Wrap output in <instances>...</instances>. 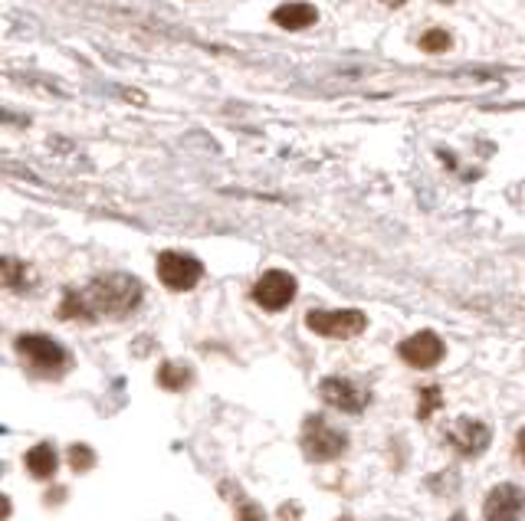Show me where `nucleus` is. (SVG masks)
Returning a JSON list of instances; mask_svg holds the SVG:
<instances>
[{"mask_svg": "<svg viewBox=\"0 0 525 521\" xmlns=\"http://www.w3.org/2000/svg\"><path fill=\"white\" fill-rule=\"evenodd\" d=\"M82 302L89 309V318H125L129 311H135V305L142 302V282L112 272V276H99L82 289Z\"/></svg>", "mask_w": 525, "mask_h": 521, "instance_id": "1", "label": "nucleus"}, {"mask_svg": "<svg viewBox=\"0 0 525 521\" xmlns=\"http://www.w3.org/2000/svg\"><path fill=\"white\" fill-rule=\"evenodd\" d=\"M303 450L309 459L329 462V459H338L348 450V440H345V433L329 426L322 417H309L303 426Z\"/></svg>", "mask_w": 525, "mask_h": 521, "instance_id": "2", "label": "nucleus"}, {"mask_svg": "<svg viewBox=\"0 0 525 521\" xmlns=\"http://www.w3.org/2000/svg\"><path fill=\"white\" fill-rule=\"evenodd\" d=\"M13 348H17V354L30 364L33 371H40V374H56L70 364L66 351H62L53 338H46V335H21Z\"/></svg>", "mask_w": 525, "mask_h": 521, "instance_id": "3", "label": "nucleus"}, {"mask_svg": "<svg viewBox=\"0 0 525 521\" xmlns=\"http://www.w3.org/2000/svg\"><path fill=\"white\" fill-rule=\"evenodd\" d=\"M305 325L315 331V335H325V338H354L362 335L368 318L364 311L358 309H342V311H309L305 315Z\"/></svg>", "mask_w": 525, "mask_h": 521, "instance_id": "4", "label": "nucleus"}, {"mask_svg": "<svg viewBox=\"0 0 525 521\" xmlns=\"http://www.w3.org/2000/svg\"><path fill=\"white\" fill-rule=\"evenodd\" d=\"M204 276V266L188 252H162L158 256V279L174 292L194 289Z\"/></svg>", "mask_w": 525, "mask_h": 521, "instance_id": "5", "label": "nucleus"}, {"mask_svg": "<svg viewBox=\"0 0 525 521\" xmlns=\"http://www.w3.org/2000/svg\"><path fill=\"white\" fill-rule=\"evenodd\" d=\"M293 295H296V279L283 269L262 272L260 282L253 285V299H256V305H262L266 311L286 309V305L293 302Z\"/></svg>", "mask_w": 525, "mask_h": 521, "instance_id": "6", "label": "nucleus"}, {"mask_svg": "<svg viewBox=\"0 0 525 521\" xmlns=\"http://www.w3.org/2000/svg\"><path fill=\"white\" fill-rule=\"evenodd\" d=\"M486 521H522L525 515V492L512 482L496 485L483 501Z\"/></svg>", "mask_w": 525, "mask_h": 521, "instance_id": "7", "label": "nucleus"}, {"mask_svg": "<svg viewBox=\"0 0 525 521\" xmlns=\"http://www.w3.org/2000/svg\"><path fill=\"white\" fill-rule=\"evenodd\" d=\"M397 354H401L411 368L427 371V368H437L440 358H444V341L437 338L434 331H417V335H411V338L401 341Z\"/></svg>", "mask_w": 525, "mask_h": 521, "instance_id": "8", "label": "nucleus"}, {"mask_svg": "<svg viewBox=\"0 0 525 521\" xmlns=\"http://www.w3.org/2000/svg\"><path fill=\"white\" fill-rule=\"evenodd\" d=\"M319 393H322V401L329 403V407L345 410V413H362L364 403L371 401V397H368L358 384L345 381V377H325L322 387H319Z\"/></svg>", "mask_w": 525, "mask_h": 521, "instance_id": "9", "label": "nucleus"}, {"mask_svg": "<svg viewBox=\"0 0 525 521\" xmlns=\"http://www.w3.org/2000/svg\"><path fill=\"white\" fill-rule=\"evenodd\" d=\"M446 440H450V446H454L460 456H479V452H486V446H489V426L463 417V420H456L454 426L446 430Z\"/></svg>", "mask_w": 525, "mask_h": 521, "instance_id": "10", "label": "nucleus"}, {"mask_svg": "<svg viewBox=\"0 0 525 521\" xmlns=\"http://www.w3.org/2000/svg\"><path fill=\"white\" fill-rule=\"evenodd\" d=\"M319 21V13L315 7L309 4H283V7H276L273 13V23L276 27H283V30H305V27H312Z\"/></svg>", "mask_w": 525, "mask_h": 521, "instance_id": "11", "label": "nucleus"}, {"mask_svg": "<svg viewBox=\"0 0 525 521\" xmlns=\"http://www.w3.org/2000/svg\"><path fill=\"white\" fill-rule=\"evenodd\" d=\"M23 462H27V472H30L33 479H50L53 472H56V466H60V459H56V450H53L50 442L33 446V450L23 456Z\"/></svg>", "mask_w": 525, "mask_h": 521, "instance_id": "12", "label": "nucleus"}, {"mask_svg": "<svg viewBox=\"0 0 525 521\" xmlns=\"http://www.w3.org/2000/svg\"><path fill=\"white\" fill-rule=\"evenodd\" d=\"M4 285L13 292L27 289V285H30V269H27L23 262L13 260V256H7V260H4Z\"/></svg>", "mask_w": 525, "mask_h": 521, "instance_id": "13", "label": "nucleus"}, {"mask_svg": "<svg viewBox=\"0 0 525 521\" xmlns=\"http://www.w3.org/2000/svg\"><path fill=\"white\" fill-rule=\"evenodd\" d=\"M188 381H191V371L188 368H178V364H162V371H158V384L162 387H168V391H181V387H188Z\"/></svg>", "mask_w": 525, "mask_h": 521, "instance_id": "14", "label": "nucleus"}, {"mask_svg": "<svg viewBox=\"0 0 525 521\" xmlns=\"http://www.w3.org/2000/svg\"><path fill=\"white\" fill-rule=\"evenodd\" d=\"M440 403H444V393L437 384H427L424 391H421V401H417V420H430L434 410H440Z\"/></svg>", "mask_w": 525, "mask_h": 521, "instance_id": "15", "label": "nucleus"}, {"mask_svg": "<svg viewBox=\"0 0 525 521\" xmlns=\"http://www.w3.org/2000/svg\"><path fill=\"white\" fill-rule=\"evenodd\" d=\"M421 50H427V53H444V50H450V33H446V30L424 33V37H421Z\"/></svg>", "mask_w": 525, "mask_h": 521, "instance_id": "16", "label": "nucleus"}, {"mask_svg": "<svg viewBox=\"0 0 525 521\" xmlns=\"http://www.w3.org/2000/svg\"><path fill=\"white\" fill-rule=\"evenodd\" d=\"M70 462H72V469L76 472H86V469H92V462H96V452L89 450V446H72L70 450Z\"/></svg>", "mask_w": 525, "mask_h": 521, "instance_id": "17", "label": "nucleus"}, {"mask_svg": "<svg viewBox=\"0 0 525 521\" xmlns=\"http://www.w3.org/2000/svg\"><path fill=\"white\" fill-rule=\"evenodd\" d=\"M237 518H240V521H266V511H262L260 505H253V501H240Z\"/></svg>", "mask_w": 525, "mask_h": 521, "instance_id": "18", "label": "nucleus"}, {"mask_svg": "<svg viewBox=\"0 0 525 521\" xmlns=\"http://www.w3.org/2000/svg\"><path fill=\"white\" fill-rule=\"evenodd\" d=\"M515 450H519V456H522V466H525V426L519 430V436H515Z\"/></svg>", "mask_w": 525, "mask_h": 521, "instance_id": "19", "label": "nucleus"}, {"mask_svg": "<svg viewBox=\"0 0 525 521\" xmlns=\"http://www.w3.org/2000/svg\"><path fill=\"white\" fill-rule=\"evenodd\" d=\"M296 511H299V505H283V518H286V521H289V518L296 521V518H299Z\"/></svg>", "mask_w": 525, "mask_h": 521, "instance_id": "20", "label": "nucleus"}, {"mask_svg": "<svg viewBox=\"0 0 525 521\" xmlns=\"http://www.w3.org/2000/svg\"><path fill=\"white\" fill-rule=\"evenodd\" d=\"M381 4H384V7H404L407 0H381Z\"/></svg>", "mask_w": 525, "mask_h": 521, "instance_id": "21", "label": "nucleus"}, {"mask_svg": "<svg viewBox=\"0 0 525 521\" xmlns=\"http://www.w3.org/2000/svg\"><path fill=\"white\" fill-rule=\"evenodd\" d=\"M450 521H466V515H463V511H456V515H454Z\"/></svg>", "mask_w": 525, "mask_h": 521, "instance_id": "22", "label": "nucleus"}]
</instances>
